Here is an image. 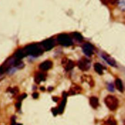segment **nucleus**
<instances>
[{
  "instance_id": "obj_11",
  "label": "nucleus",
  "mask_w": 125,
  "mask_h": 125,
  "mask_svg": "<svg viewBox=\"0 0 125 125\" xmlns=\"http://www.w3.org/2000/svg\"><path fill=\"white\" fill-rule=\"evenodd\" d=\"M46 79V75L43 73H38L35 76V81L39 84L41 81L45 80Z\"/></svg>"
},
{
  "instance_id": "obj_19",
  "label": "nucleus",
  "mask_w": 125,
  "mask_h": 125,
  "mask_svg": "<svg viewBox=\"0 0 125 125\" xmlns=\"http://www.w3.org/2000/svg\"><path fill=\"white\" fill-rule=\"evenodd\" d=\"M83 77H84V79L82 78V80H84V81H86L87 82H88V76H83ZM88 83L89 84H91V85H92V84H93V83L92 82V79H90L89 80H88Z\"/></svg>"
},
{
  "instance_id": "obj_3",
  "label": "nucleus",
  "mask_w": 125,
  "mask_h": 125,
  "mask_svg": "<svg viewBox=\"0 0 125 125\" xmlns=\"http://www.w3.org/2000/svg\"><path fill=\"white\" fill-rule=\"evenodd\" d=\"M27 54L31 55L33 56H38L43 53L42 49L37 45L30 46L25 50Z\"/></svg>"
},
{
  "instance_id": "obj_18",
  "label": "nucleus",
  "mask_w": 125,
  "mask_h": 125,
  "mask_svg": "<svg viewBox=\"0 0 125 125\" xmlns=\"http://www.w3.org/2000/svg\"><path fill=\"white\" fill-rule=\"evenodd\" d=\"M73 36H74V38L76 40H77V41H81L83 40V37L82 36V35L80 33H78L77 32L74 33H73Z\"/></svg>"
},
{
  "instance_id": "obj_7",
  "label": "nucleus",
  "mask_w": 125,
  "mask_h": 125,
  "mask_svg": "<svg viewBox=\"0 0 125 125\" xmlns=\"http://www.w3.org/2000/svg\"><path fill=\"white\" fill-rule=\"evenodd\" d=\"M53 66V63L50 61H46L42 63L40 66L39 68L41 70L44 71H48Z\"/></svg>"
},
{
  "instance_id": "obj_4",
  "label": "nucleus",
  "mask_w": 125,
  "mask_h": 125,
  "mask_svg": "<svg viewBox=\"0 0 125 125\" xmlns=\"http://www.w3.org/2000/svg\"><path fill=\"white\" fill-rule=\"evenodd\" d=\"M79 68L83 71H87L90 67V62L86 58H82L78 62Z\"/></svg>"
},
{
  "instance_id": "obj_14",
  "label": "nucleus",
  "mask_w": 125,
  "mask_h": 125,
  "mask_svg": "<svg viewBox=\"0 0 125 125\" xmlns=\"http://www.w3.org/2000/svg\"><path fill=\"white\" fill-rule=\"evenodd\" d=\"M115 85L116 89L120 92H123L124 91V87L121 80L119 78H117L115 81Z\"/></svg>"
},
{
  "instance_id": "obj_12",
  "label": "nucleus",
  "mask_w": 125,
  "mask_h": 125,
  "mask_svg": "<svg viewBox=\"0 0 125 125\" xmlns=\"http://www.w3.org/2000/svg\"><path fill=\"white\" fill-rule=\"evenodd\" d=\"M89 103L91 106L94 109H96L99 105L98 99L95 96H92L90 97L89 100Z\"/></svg>"
},
{
  "instance_id": "obj_2",
  "label": "nucleus",
  "mask_w": 125,
  "mask_h": 125,
  "mask_svg": "<svg viewBox=\"0 0 125 125\" xmlns=\"http://www.w3.org/2000/svg\"><path fill=\"white\" fill-rule=\"evenodd\" d=\"M58 43L64 46H69L72 45V42L70 37L64 34H60L57 38Z\"/></svg>"
},
{
  "instance_id": "obj_22",
  "label": "nucleus",
  "mask_w": 125,
  "mask_h": 125,
  "mask_svg": "<svg viewBox=\"0 0 125 125\" xmlns=\"http://www.w3.org/2000/svg\"><path fill=\"white\" fill-rule=\"evenodd\" d=\"M109 0V2L112 4H115L117 1V0Z\"/></svg>"
},
{
  "instance_id": "obj_5",
  "label": "nucleus",
  "mask_w": 125,
  "mask_h": 125,
  "mask_svg": "<svg viewBox=\"0 0 125 125\" xmlns=\"http://www.w3.org/2000/svg\"><path fill=\"white\" fill-rule=\"evenodd\" d=\"M94 47L89 43H86L83 45V51L87 56L90 57L93 53Z\"/></svg>"
},
{
  "instance_id": "obj_17",
  "label": "nucleus",
  "mask_w": 125,
  "mask_h": 125,
  "mask_svg": "<svg viewBox=\"0 0 125 125\" xmlns=\"http://www.w3.org/2000/svg\"><path fill=\"white\" fill-rule=\"evenodd\" d=\"M106 125H117L116 121L112 118H110L106 122Z\"/></svg>"
},
{
  "instance_id": "obj_15",
  "label": "nucleus",
  "mask_w": 125,
  "mask_h": 125,
  "mask_svg": "<svg viewBox=\"0 0 125 125\" xmlns=\"http://www.w3.org/2000/svg\"><path fill=\"white\" fill-rule=\"evenodd\" d=\"M94 68L95 71L99 74H102L103 73L104 67L103 66L99 63H95L94 65Z\"/></svg>"
},
{
  "instance_id": "obj_6",
  "label": "nucleus",
  "mask_w": 125,
  "mask_h": 125,
  "mask_svg": "<svg viewBox=\"0 0 125 125\" xmlns=\"http://www.w3.org/2000/svg\"><path fill=\"white\" fill-rule=\"evenodd\" d=\"M102 57L103 58V59L104 60H105V61L109 63L111 66H114V67L116 66V64L115 61L108 54L105 53H103L102 54Z\"/></svg>"
},
{
  "instance_id": "obj_8",
  "label": "nucleus",
  "mask_w": 125,
  "mask_h": 125,
  "mask_svg": "<svg viewBox=\"0 0 125 125\" xmlns=\"http://www.w3.org/2000/svg\"><path fill=\"white\" fill-rule=\"evenodd\" d=\"M54 42L52 39H48L43 42V46L46 50L51 49L54 46Z\"/></svg>"
},
{
  "instance_id": "obj_16",
  "label": "nucleus",
  "mask_w": 125,
  "mask_h": 125,
  "mask_svg": "<svg viewBox=\"0 0 125 125\" xmlns=\"http://www.w3.org/2000/svg\"><path fill=\"white\" fill-rule=\"evenodd\" d=\"M118 5L121 10L125 11V0H118Z\"/></svg>"
},
{
  "instance_id": "obj_21",
  "label": "nucleus",
  "mask_w": 125,
  "mask_h": 125,
  "mask_svg": "<svg viewBox=\"0 0 125 125\" xmlns=\"http://www.w3.org/2000/svg\"><path fill=\"white\" fill-rule=\"evenodd\" d=\"M32 96H33V97L34 99H36V98H37L38 97L39 94H38L37 93H34V94H33Z\"/></svg>"
},
{
  "instance_id": "obj_10",
  "label": "nucleus",
  "mask_w": 125,
  "mask_h": 125,
  "mask_svg": "<svg viewBox=\"0 0 125 125\" xmlns=\"http://www.w3.org/2000/svg\"><path fill=\"white\" fill-rule=\"evenodd\" d=\"M62 63L64 65V69L66 71H69L72 69L74 67V63L70 60H68L66 59H64L62 60Z\"/></svg>"
},
{
  "instance_id": "obj_1",
  "label": "nucleus",
  "mask_w": 125,
  "mask_h": 125,
  "mask_svg": "<svg viewBox=\"0 0 125 125\" xmlns=\"http://www.w3.org/2000/svg\"><path fill=\"white\" fill-rule=\"evenodd\" d=\"M105 103L107 107L112 111L117 109L119 105V101L114 96L112 95H108L104 100Z\"/></svg>"
},
{
  "instance_id": "obj_23",
  "label": "nucleus",
  "mask_w": 125,
  "mask_h": 125,
  "mask_svg": "<svg viewBox=\"0 0 125 125\" xmlns=\"http://www.w3.org/2000/svg\"><path fill=\"white\" fill-rule=\"evenodd\" d=\"M16 107L18 109H19L21 107V103H20V102L19 103H17L16 104Z\"/></svg>"
},
{
  "instance_id": "obj_9",
  "label": "nucleus",
  "mask_w": 125,
  "mask_h": 125,
  "mask_svg": "<svg viewBox=\"0 0 125 125\" xmlns=\"http://www.w3.org/2000/svg\"><path fill=\"white\" fill-rule=\"evenodd\" d=\"M81 90H82V89L81 87L77 85H73L70 88L68 92V94L70 95H72L76 94H78L81 93Z\"/></svg>"
},
{
  "instance_id": "obj_20",
  "label": "nucleus",
  "mask_w": 125,
  "mask_h": 125,
  "mask_svg": "<svg viewBox=\"0 0 125 125\" xmlns=\"http://www.w3.org/2000/svg\"><path fill=\"white\" fill-rule=\"evenodd\" d=\"M26 97V94H23L21 95H20V96H19V99L20 100H23L24 98H25Z\"/></svg>"
},
{
  "instance_id": "obj_13",
  "label": "nucleus",
  "mask_w": 125,
  "mask_h": 125,
  "mask_svg": "<svg viewBox=\"0 0 125 125\" xmlns=\"http://www.w3.org/2000/svg\"><path fill=\"white\" fill-rule=\"evenodd\" d=\"M64 95H63V98L62 99V102L61 103V104L60 105L58 109V113L59 114H62L63 112L64 107H65V105L66 104V95L65 93H64Z\"/></svg>"
}]
</instances>
